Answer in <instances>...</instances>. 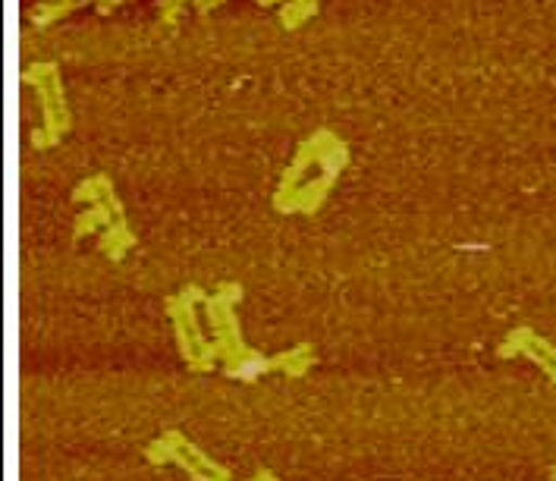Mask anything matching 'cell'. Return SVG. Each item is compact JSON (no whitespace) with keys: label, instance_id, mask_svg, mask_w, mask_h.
Segmentation results:
<instances>
[{"label":"cell","instance_id":"6da1fadb","mask_svg":"<svg viewBox=\"0 0 556 481\" xmlns=\"http://www.w3.org/2000/svg\"><path fill=\"white\" fill-rule=\"evenodd\" d=\"M230 375H233L236 381H255V378L262 375V362H258V359L239 362V365H236Z\"/></svg>","mask_w":556,"mask_h":481}]
</instances>
